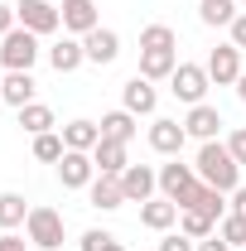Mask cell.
Listing matches in <instances>:
<instances>
[{
    "instance_id": "obj_1",
    "label": "cell",
    "mask_w": 246,
    "mask_h": 251,
    "mask_svg": "<svg viewBox=\"0 0 246 251\" xmlns=\"http://www.w3.org/2000/svg\"><path fill=\"white\" fill-rule=\"evenodd\" d=\"M193 169H198V179L213 184L217 193L242 188V164H237V155L227 150V140H203V145H198V159H193Z\"/></svg>"
},
{
    "instance_id": "obj_2",
    "label": "cell",
    "mask_w": 246,
    "mask_h": 251,
    "mask_svg": "<svg viewBox=\"0 0 246 251\" xmlns=\"http://www.w3.org/2000/svg\"><path fill=\"white\" fill-rule=\"evenodd\" d=\"M39 34H29L25 25H15V29L0 39V68L5 73H34V63H39Z\"/></svg>"
},
{
    "instance_id": "obj_3",
    "label": "cell",
    "mask_w": 246,
    "mask_h": 251,
    "mask_svg": "<svg viewBox=\"0 0 246 251\" xmlns=\"http://www.w3.org/2000/svg\"><path fill=\"white\" fill-rule=\"evenodd\" d=\"M63 213L58 208H29V222H25V237H29V247H39V251H58L63 247Z\"/></svg>"
},
{
    "instance_id": "obj_4",
    "label": "cell",
    "mask_w": 246,
    "mask_h": 251,
    "mask_svg": "<svg viewBox=\"0 0 246 251\" xmlns=\"http://www.w3.org/2000/svg\"><path fill=\"white\" fill-rule=\"evenodd\" d=\"M208 87H213V77H208V68H203V63H179V68H174V77H169V92L179 97L184 106H198V101L208 97Z\"/></svg>"
},
{
    "instance_id": "obj_5",
    "label": "cell",
    "mask_w": 246,
    "mask_h": 251,
    "mask_svg": "<svg viewBox=\"0 0 246 251\" xmlns=\"http://www.w3.org/2000/svg\"><path fill=\"white\" fill-rule=\"evenodd\" d=\"M15 15H20V25L29 34H58L63 29V15H58V5L53 0H15Z\"/></svg>"
},
{
    "instance_id": "obj_6",
    "label": "cell",
    "mask_w": 246,
    "mask_h": 251,
    "mask_svg": "<svg viewBox=\"0 0 246 251\" xmlns=\"http://www.w3.org/2000/svg\"><path fill=\"white\" fill-rule=\"evenodd\" d=\"M208 77H213V87H237V77H242V49L227 39V44H217L213 53H208Z\"/></svg>"
},
{
    "instance_id": "obj_7",
    "label": "cell",
    "mask_w": 246,
    "mask_h": 251,
    "mask_svg": "<svg viewBox=\"0 0 246 251\" xmlns=\"http://www.w3.org/2000/svg\"><path fill=\"white\" fill-rule=\"evenodd\" d=\"M198 184V169L184 164V159H169V164H159V198H169V203H184V193Z\"/></svg>"
},
{
    "instance_id": "obj_8",
    "label": "cell",
    "mask_w": 246,
    "mask_h": 251,
    "mask_svg": "<svg viewBox=\"0 0 246 251\" xmlns=\"http://www.w3.org/2000/svg\"><path fill=\"white\" fill-rule=\"evenodd\" d=\"M121 188H125V203H150L154 193H159V169H150V164H125Z\"/></svg>"
},
{
    "instance_id": "obj_9",
    "label": "cell",
    "mask_w": 246,
    "mask_h": 251,
    "mask_svg": "<svg viewBox=\"0 0 246 251\" xmlns=\"http://www.w3.org/2000/svg\"><path fill=\"white\" fill-rule=\"evenodd\" d=\"M184 140H188L184 121H169V116H154V121H150V150H154V155H169V159H179Z\"/></svg>"
},
{
    "instance_id": "obj_10",
    "label": "cell",
    "mask_w": 246,
    "mask_h": 251,
    "mask_svg": "<svg viewBox=\"0 0 246 251\" xmlns=\"http://www.w3.org/2000/svg\"><path fill=\"white\" fill-rule=\"evenodd\" d=\"M82 53H87V63H97V68L116 63L121 58V34L106 29V25H97L92 34H82Z\"/></svg>"
},
{
    "instance_id": "obj_11",
    "label": "cell",
    "mask_w": 246,
    "mask_h": 251,
    "mask_svg": "<svg viewBox=\"0 0 246 251\" xmlns=\"http://www.w3.org/2000/svg\"><path fill=\"white\" fill-rule=\"evenodd\" d=\"M121 106L130 111V116H154V106H159V92H154V82L150 77H125V87H121Z\"/></svg>"
},
{
    "instance_id": "obj_12",
    "label": "cell",
    "mask_w": 246,
    "mask_h": 251,
    "mask_svg": "<svg viewBox=\"0 0 246 251\" xmlns=\"http://www.w3.org/2000/svg\"><path fill=\"white\" fill-rule=\"evenodd\" d=\"M58 15H63V34H73V39H82V34H92L101 25L97 20V0H63Z\"/></svg>"
},
{
    "instance_id": "obj_13",
    "label": "cell",
    "mask_w": 246,
    "mask_h": 251,
    "mask_svg": "<svg viewBox=\"0 0 246 251\" xmlns=\"http://www.w3.org/2000/svg\"><path fill=\"white\" fill-rule=\"evenodd\" d=\"M58 179H63V188H87L97 179L92 155H87V150H68V155L58 159Z\"/></svg>"
},
{
    "instance_id": "obj_14",
    "label": "cell",
    "mask_w": 246,
    "mask_h": 251,
    "mask_svg": "<svg viewBox=\"0 0 246 251\" xmlns=\"http://www.w3.org/2000/svg\"><path fill=\"white\" fill-rule=\"evenodd\" d=\"M179 208H198V213H208L213 222H222V218H227V193H217L213 184H203V179H198V184L184 193V203H179Z\"/></svg>"
},
{
    "instance_id": "obj_15",
    "label": "cell",
    "mask_w": 246,
    "mask_h": 251,
    "mask_svg": "<svg viewBox=\"0 0 246 251\" xmlns=\"http://www.w3.org/2000/svg\"><path fill=\"white\" fill-rule=\"evenodd\" d=\"M184 130L203 145V140H217L222 135V116H217V106H208V101H198V106H188L184 116Z\"/></svg>"
},
{
    "instance_id": "obj_16",
    "label": "cell",
    "mask_w": 246,
    "mask_h": 251,
    "mask_svg": "<svg viewBox=\"0 0 246 251\" xmlns=\"http://www.w3.org/2000/svg\"><path fill=\"white\" fill-rule=\"evenodd\" d=\"M87 198H92V208H101V213H116L125 203V188L116 174H97L92 184H87Z\"/></svg>"
},
{
    "instance_id": "obj_17",
    "label": "cell",
    "mask_w": 246,
    "mask_h": 251,
    "mask_svg": "<svg viewBox=\"0 0 246 251\" xmlns=\"http://www.w3.org/2000/svg\"><path fill=\"white\" fill-rule=\"evenodd\" d=\"M49 63H53V73H77V68L87 63V53H82V39H73V34H63L58 44L49 49Z\"/></svg>"
},
{
    "instance_id": "obj_18",
    "label": "cell",
    "mask_w": 246,
    "mask_h": 251,
    "mask_svg": "<svg viewBox=\"0 0 246 251\" xmlns=\"http://www.w3.org/2000/svg\"><path fill=\"white\" fill-rule=\"evenodd\" d=\"M174 68H179V53L174 49H145L140 53V77H150V82L174 77Z\"/></svg>"
},
{
    "instance_id": "obj_19",
    "label": "cell",
    "mask_w": 246,
    "mask_h": 251,
    "mask_svg": "<svg viewBox=\"0 0 246 251\" xmlns=\"http://www.w3.org/2000/svg\"><path fill=\"white\" fill-rule=\"evenodd\" d=\"M179 222V203H169V198H150V203H140V227H150V232H169Z\"/></svg>"
},
{
    "instance_id": "obj_20",
    "label": "cell",
    "mask_w": 246,
    "mask_h": 251,
    "mask_svg": "<svg viewBox=\"0 0 246 251\" xmlns=\"http://www.w3.org/2000/svg\"><path fill=\"white\" fill-rule=\"evenodd\" d=\"M92 164H97V174H116V179H121L130 159H125V145H121V140H106V135H101L97 150H92Z\"/></svg>"
},
{
    "instance_id": "obj_21",
    "label": "cell",
    "mask_w": 246,
    "mask_h": 251,
    "mask_svg": "<svg viewBox=\"0 0 246 251\" xmlns=\"http://www.w3.org/2000/svg\"><path fill=\"white\" fill-rule=\"evenodd\" d=\"M34 87H39L34 73H5V82H0V101H10V106L20 111V106H29V101H34Z\"/></svg>"
},
{
    "instance_id": "obj_22",
    "label": "cell",
    "mask_w": 246,
    "mask_h": 251,
    "mask_svg": "<svg viewBox=\"0 0 246 251\" xmlns=\"http://www.w3.org/2000/svg\"><path fill=\"white\" fill-rule=\"evenodd\" d=\"M135 121H140V116H130V111L121 106V111H106L97 126H101V135H106V140H121V145H130V140H135V130H140Z\"/></svg>"
},
{
    "instance_id": "obj_23",
    "label": "cell",
    "mask_w": 246,
    "mask_h": 251,
    "mask_svg": "<svg viewBox=\"0 0 246 251\" xmlns=\"http://www.w3.org/2000/svg\"><path fill=\"white\" fill-rule=\"evenodd\" d=\"M97 140H101V126L97 121H68L63 126V145H68V150H87V155H92Z\"/></svg>"
},
{
    "instance_id": "obj_24",
    "label": "cell",
    "mask_w": 246,
    "mask_h": 251,
    "mask_svg": "<svg viewBox=\"0 0 246 251\" xmlns=\"http://www.w3.org/2000/svg\"><path fill=\"white\" fill-rule=\"evenodd\" d=\"M25 222H29V203H25V193H0V227L15 232V227H25Z\"/></svg>"
},
{
    "instance_id": "obj_25",
    "label": "cell",
    "mask_w": 246,
    "mask_h": 251,
    "mask_svg": "<svg viewBox=\"0 0 246 251\" xmlns=\"http://www.w3.org/2000/svg\"><path fill=\"white\" fill-rule=\"evenodd\" d=\"M53 111L44 106V101H29V106H20V130H29V135H44V130H53Z\"/></svg>"
},
{
    "instance_id": "obj_26",
    "label": "cell",
    "mask_w": 246,
    "mask_h": 251,
    "mask_svg": "<svg viewBox=\"0 0 246 251\" xmlns=\"http://www.w3.org/2000/svg\"><path fill=\"white\" fill-rule=\"evenodd\" d=\"M179 232L193 237V242H203V237H213V232H217V222L208 218V213H198V208H179Z\"/></svg>"
},
{
    "instance_id": "obj_27",
    "label": "cell",
    "mask_w": 246,
    "mask_h": 251,
    "mask_svg": "<svg viewBox=\"0 0 246 251\" xmlns=\"http://www.w3.org/2000/svg\"><path fill=\"white\" fill-rule=\"evenodd\" d=\"M68 155V145H63V130H44V135H34V159H44V164H58Z\"/></svg>"
},
{
    "instance_id": "obj_28",
    "label": "cell",
    "mask_w": 246,
    "mask_h": 251,
    "mask_svg": "<svg viewBox=\"0 0 246 251\" xmlns=\"http://www.w3.org/2000/svg\"><path fill=\"white\" fill-rule=\"evenodd\" d=\"M198 15H203V25H213V29H217V25H232L242 10H237V0H203Z\"/></svg>"
},
{
    "instance_id": "obj_29",
    "label": "cell",
    "mask_w": 246,
    "mask_h": 251,
    "mask_svg": "<svg viewBox=\"0 0 246 251\" xmlns=\"http://www.w3.org/2000/svg\"><path fill=\"white\" fill-rule=\"evenodd\" d=\"M145 49H179V34L169 29V25H145L140 29V53Z\"/></svg>"
},
{
    "instance_id": "obj_30",
    "label": "cell",
    "mask_w": 246,
    "mask_h": 251,
    "mask_svg": "<svg viewBox=\"0 0 246 251\" xmlns=\"http://www.w3.org/2000/svg\"><path fill=\"white\" fill-rule=\"evenodd\" d=\"M217 232H222V242L232 251H246V218H237V213H227V218L217 222Z\"/></svg>"
},
{
    "instance_id": "obj_31",
    "label": "cell",
    "mask_w": 246,
    "mask_h": 251,
    "mask_svg": "<svg viewBox=\"0 0 246 251\" xmlns=\"http://www.w3.org/2000/svg\"><path fill=\"white\" fill-rule=\"evenodd\" d=\"M111 242H116V237H111V232H101V227H92V232H82V251H106Z\"/></svg>"
},
{
    "instance_id": "obj_32",
    "label": "cell",
    "mask_w": 246,
    "mask_h": 251,
    "mask_svg": "<svg viewBox=\"0 0 246 251\" xmlns=\"http://www.w3.org/2000/svg\"><path fill=\"white\" fill-rule=\"evenodd\" d=\"M193 247H198V242H193V237H184V232H169V237L159 242V251H193Z\"/></svg>"
},
{
    "instance_id": "obj_33",
    "label": "cell",
    "mask_w": 246,
    "mask_h": 251,
    "mask_svg": "<svg viewBox=\"0 0 246 251\" xmlns=\"http://www.w3.org/2000/svg\"><path fill=\"white\" fill-rule=\"evenodd\" d=\"M227 150H232V155H237V164L246 169V130H232V135H227Z\"/></svg>"
},
{
    "instance_id": "obj_34",
    "label": "cell",
    "mask_w": 246,
    "mask_h": 251,
    "mask_svg": "<svg viewBox=\"0 0 246 251\" xmlns=\"http://www.w3.org/2000/svg\"><path fill=\"white\" fill-rule=\"evenodd\" d=\"M0 251H29V237H20V232H0Z\"/></svg>"
},
{
    "instance_id": "obj_35",
    "label": "cell",
    "mask_w": 246,
    "mask_h": 251,
    "mask_svg": "<svg viewBox=\"0 0 246 251\" xmlns=\"http://www.w3.org/2000/svg\"><path fill=\"white\" fill-rule=\"evenodd\" d=\"M227 213H237V218H246V184L227 193Z\"/></svg>"
},
{
    "instance_id": "obj_36",
    "label": "cell",
    "mask_w": 246,
    "mask_h": 251,
    "mask_svg": "<svg viewBox=\"0 0 246 251\" xmlns=\"http://www.w3.org/2000/svg\"><path fill=\"white\" fill-rule=\"evenodd\" d=\"M227 34H232V44H237V49H246V10L232 20V25H227Z\"/></svg>"
},
{
    "instance_id": "obj_37",
    "label": "cell",
    "mask_w": 246,
    "mask_h": 251,
    "mask_svg": "<svg viewBox=\"0 0 246 251\" xmlns=\"http://www.w3.org/2000/svg\"><path fill=\"white\" fill-rule=\"evenodd\" d=\"M15 25H20V15H15V5H0V39H5V34L15 29Z\"/></svg>"
},
{
    "instance_id": "obj_38",
    "label": "cell",
    "mask_w": 246,
    "mask_h": 251,
    "mask_svg": "<svg viewBox=\"0 0 246 251\" xmlns=\"http://www.w3.org/2000/svg\"><path fill=\"white\" fill-rule=\"evenodd\" d=\"M193 251H232V247L222 242V232H213V237H203V242H198Z\"/></svg>"
},
{
    "instance_id": "obj_39",
    "label": "cell",
    "mask_w": 246,
    "mask_h": 251,
    "mask_svg": "<svg viewBox=\"0 0 246 251\" xmlns=\"http://www.w3.org/2000/svg\"><path fill=\"white\" fill-rule=\"evenodd\" d=\"M237 97H242V101H246V73H242V77H237Z\"/></svg>"
},
{
    "instance_id": "obj_40",
    "label": "cell",
    "mask_w": 246,
    "mask_h": 251,
    "mask_svg": "<svg viewBox=\"0 0 246 251\" xmlns=\"http://www.w3.org/2000/svg\"><path fill=\"white\" fill-rule=\"evenodd\" d=\"M106 251H125V247H121V242H111V247H106Z\"/></svg>"
},
{
    "instance_id": "obj_41",
    "label": "cell",
    "mask_w": 246,
    "mask_h": 251,
    "mask_svg": "<svg viewBox=\"0 0 246 251\" xmlns=\"http://www.w3.org/2000/svg\"><path fill=\"white\" fill-rule=\"evenodd\" d=\"M0 82H5V73H0Z\"/></svg>"
}]
</instances>
